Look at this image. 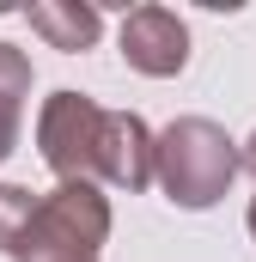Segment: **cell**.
<instances>
[{"instance_id":"cell-1","label":"cell","mask_w":256,"mask_h":262,"mask_svg":"<svg viewBox=\"0 0 256 262\" xmlns=\"http://www.w3.org/2000/svg\"><path fill=\"white\" fill-rule=\"evenodd\" d=\"M244 171V146L214 116H177L159 128V189L183 213H207Z\"/></svg>"},{"instance_id":"cell-2","label":"cell","mask_w":256,"mask_h":262,"mask_svg":"<svg viewBox=\"0 0 256 262\" xmlns=\"http://www.w3.org/2000/svg\"><path fill=\"white\" fill-rule=\"evenodd\" d=\"M110 244V195L98 183H55L37 201L12 262H98Z\"/></svg>"},{"instance_id":"cell-3","label":"cell","mask_w":256,"mask_h":262,"mask_svg":"<svg viewBox=\"0 0 256 262\" xmlns=\"http://www.w3.org/2000/svg\"><path fill=\"white\" fill-rule=\"evenodd\" d=\"M104 122L110 110L92 104L86 92H49L37 110V152L61 183H98L104 165Z\"/></svg>"},{"instance_id":"cell-4","label":"cell","mask_w":256,"mask_h":262,"mask_svg":"<svg viewBox=\"0 0 256 262\" xmlns=\"http://www.w3.org/2000/svg\"><path fill=\"white\" fill-rule=\"evenodd\" d=\"M122 61L134 67V73H146V79L183 73V67H189V25H183L171 6H159V0L134 6L122 18Z\"/></svg>"},{"instance_id":"cell-5","label":"cell","mask_w":256,"mask_h":262,"mask_svg":"<svg viewBox=\"0 0 256 262\" xmlns=\"http://www.w3.org/2000/svg\"><path fill=\"white\" fill-rule=\"evenodd\" d=\"M25 18H31V31H37L49 49H61V55H86V49L104 37V12H98L92 0H31Z\"/></svg>"},{"instance_id":"cell-6","label":"cell","mask_w":256,"mask_h":262,"mask_svg":"<svg viewBox=\"0 0 256 262\" xmlns=\"http://www.w3.org/2000/svg\"><path fill=\"white\" fill-rule=\"evenodd\" d=\"M25 98H31V55L18 43H0V165L18 146V122H25Z\"/></svg>"},{"instance_id":"cell-7","label":"cell","mask_w":256,"mask_h":262,"mask_svg":"<svg viewBox=\"0 0 256 262\" xmlns=\"http://www.w3.org/2000/svg\"><path fill=\"white\" fill-rule=\"evenodd\" d=\"M37 189H25V183H0V256H12V244L25 238V226H31V213H37Z\"/></svg>"},{"instance_id":"cell-8","label":"cell","mask_w":256,"mask_h":262,"mask_svg":"<svg viewBox=\"0 0 256 262\" xmlns=\"http://www.w3.org/2000/svg\"><path fill=\"white\" fill-rule=\"evenodd\" d=\"M244 171H250V177H256V134H250V140H244Z\"/></svg>"},{"instance_id":"cell-9","label":"cell","mask_w":256,"mask_h":262,"mask_svg":"<svg viewBox=\"0 0 256 262\" xmlns=\"http://www.w3.org/2000/svg\"><path fill=\"white\" fill-rule=\"evenodd\" d=\"M244 220H250V238H256V195H250V213H244Z\"/></svg>"}]
</instances>
